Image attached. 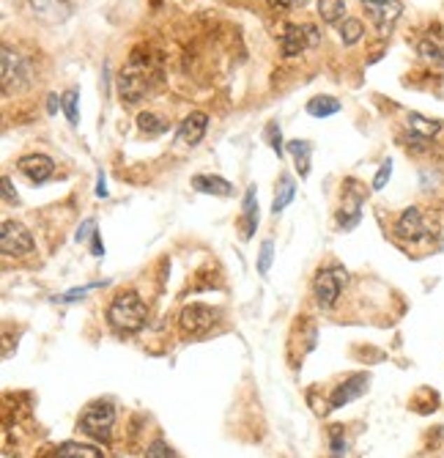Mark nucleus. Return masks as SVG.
<instances>
[{"label":"nucleus","instance_id":"obj_1","mask_svg":"<svg viewBox=\"0 0 444 458\" xmlns=\"http://www.w3.org/2000/svg\"><path fill=\"white\" fill-rule=\"evenodd\" d=\"M146 319H148V307L140 299V294H134V291L118 294L110 302V307H107V324L116 329L118 335L140 332L146 327Z\"/></svg>","mask_w":444,"mask_h":458},{"label":"nucleus","instance_id":"obj_2","mask_svg":"<svg viewBox=\"0 0 444 458\" xmlns=\"http://www.w3.org/2000/svg\"><path fill=\"white\" fill-rule=\"evenodd\" d=\"M113 423H116V409L110 401H94L85 406V412L80 415V431L85 436H91L96 442H110L113 433Z\"/></svg>","mask_w":444,"mask_h":458},{"label":"nucleus","instance_id":"obj_3","mask_svg":"<svg viewBox=\"0 0 444 458\" xmlns=\"http://www.w3.org/2000/svg\"><path fill=\"white\" fill-rule=\"evenodd\" d=\"M118 91H121V99H127V104H137L151 91V69L146 66V58L132 55L129 66L118 77Z\"/></svg>","mask_w":444,"mask_h":458},{"label":"nucleus","instance_id":"obj_4","mask_svg":"<svg viewBox=\"0 0 444 458\" xmlns=\"http://www.w3.org/2000/svg\"><path fill=\"white\" fill-rule=\"evenodd\" d=\"M31 85V66L22 55H17L11 47H3V94L11 97Z\"/></svg>","mask_w":444,"mask_h":458},{"label":"nucleus","instance_id":"obj_5","mask_svg":"<svg viewBox=\"0 0 444 458\" xmlns=\"http://www.w3.org/2000/svg\"><path fill=\"white\" fill-rule=\"evenodd\" d=\"M343 283H346V272H343L340 266H326V269H321L316 275V280H313V294H316V302L324 310L332 307V305L338 302Z\"/></svg>","mask_w":444,"mask_h":458},{"label":"nucleus","instance_id":"obj_6","mask_svg":"<svg viewBox=\"0 0 444 458\" xmlns=\"http://www.w3.org/2000/svg\"><path fill=\"white\" fill-rule=\"evenodd\" d=\"M214 321H217V310H211L209 305H200V302L187 305L181 310V316H179V324H181L184 338H200V335H206L209 329L214 327Z\"/></svg>","mask_w":444,"mask_h":458},{"label":"nucleus","instance_id":"obj_7","mask_svg":"<svg viewBox=\"0 0 444 458\" xmlns=\"http://www.w3.org/2000/svg\"><path fill=\"white\" fill-rule=\"evenodd\" d=\"M0 247L6 256H28L33 253L36 242H33L31 230L25 228L22 223H14V220H6L3 228H0Z\"/></svg>","mask_w":444,"mask_h":458},{"label":"nucleus","instance_id":"obj_8","mask_svg":"<svg viewBox=\"0 0 444 458\" xmlns=\"http://www.w3.org/2000/svg\"><path fill=\"white\" fill-rule=\"evenodd\" d=\"M362 6L370 14L379 36H389L392 28H395V22L403 14V3L401 0H362Z\"/></svg>","mask_w":444,"mask_h":458},{"label":"nucleus","instance_id":"obj_9","mask_svg":"<svg viewBox=\"0 0 444 458\" xmlns=\"http://www.w3.org/2000/svg\"><path fill=\"white\" fill-rule=\"evenodd\" d=\"M321 33L316 25H288L283 39H280V47H283V55L286 58H296L302 55L307 47H316Z\"/></svg>","mask_w":444,"mask_h":458},{"label":"nucleus","instance_id":"obj_10","mask_svg":"<svg viewBox=\"0 0 444 458\" xmlns=\"http://www.w3.org/2000/svg\"><path fill=\"white\" fill-rule=\"evenodd\" d=\"M395 236L403 239V242H419V239L428 236L425 217H422V211H419L417 206H409V209L398 217V223H395Z\"/></svg>","mask_w":444,"mask_h":458},{"label":"nucleus","instance_id":"obj_11","mask_svg":"<svg viewBox=\"0 0 444 458\" xmlns=\"http://www.w3.org/2000/svg\"><path fill=\"white\" fill-rule=\"evenodd\" d=\"M17 167H20V173L28 181H33V184H44L55 173V162L47 154H25V157H20Z\"/></svg>","mask_w":444,"mask_h":458},{"label":"nucleus","instance_id":"obj_12","mask_svg":"<svg viewBox=\"0 0 444 458\" xmlns=\"http://www.w3.org/2000/svg\"><path fill=\"white\" fill-rule=\"evenodd\" d=\"M31 8L36 20H41L44 25H58V22L69 20V14H71L69 0H31Z\"/></svg>","mask_w":444,"mask_h":458},{"label":"nucleus","instance_id":"obj_13","mask_svg":"<svg viewBox=\"0 0 444 458\" xmlns=\"http://www.w3.org/2000/svg\"><path fill=\"white\" fill-rule=\"evenodd\" d=\"M206 130H209V116L200 113V110H195V113H190V116L181 121L179 134H176V143H181V146H197V143L203 140Z\"/></svg>","mask_w":444,"mask_h":458},{"label":"nucleus","instance_id":"obj_14","mask_svg":"<svg viewBox=\"0 0 444 458\" xmlns=\"http://www.w3.org/2000/svg\"><path fill=\"white\" fill-rule=\"evenodd\" d=\"M365 390H368V376H365V373H354V376L346 379L343 384H338V390L332 393V401H329V409L346 406L351 401H356Z\"/></svg>","mask_w":444,"mask_h":458},{"label":"nucleus","instance_id":"obj_15","mask_svg":"<svg viewBox=\"0 0 444 458\" xmlns=\"http://www.w3.org/2000/svg\"><path fill=\"white\" fill-rule=\"evenodd\" d=\"M192 187L197 193H206V195H220V197L233 195V184L220 179V176H203V173H197V176H192Z\"/></svg>","mask_w":444,"mask_h":458},{"label":"nucleus","instance_id":"obj_16","mask_svg":"<svg viewBox=\"0 0 444 458\" xmlns=\"http://www.w3.org/2000/svg\"><path fill=\"white\" fill-rule=\"evenodd\" d=\"M406 130H409V134L433 140V137L442 132V121L428 118V116H419V113H409V116H406Z\"/></svg>","mask_w":444,"mask_h":458},{"label":"nucleus","instance_id":"obj_17","mask_svg":"<svg viewBox=\"0 0 444 458\" xmlns=\"http://www.w3.org/2000/svg\"><path fill=\"white\" fill-rule=\"evenodd\" d=\"M255 225H258V197H255V184H253V187H247L244 203H242V236L250 239Z\"/></svg>","mask_w":444,"mask_h":458},{"label":"nucleus","instance_id":"obj_18","mask_svg":"<svg viewBox=\"0 0 444 458\" xmlns=\"http://www.w3.org/2000/svg\"><path fill=\"white\" fill-rule=\"evenodd\" d=\"M288 151H291V157H293V162H296L299 176L305 179V176L310 173V154H313V143H307V140H291V143H288Z\"/></svg>","mask_w":444,"mask_h":458},{"label":"nucleus","instance_id":"obj_19","mask_svg":"<svg viewBox=\"0 0 444 458\" xmlns=\"http://www.w3.org/2000/svg\"><path fill=\"white\" fill-rule=\"evenodd\" d=\"M58 458H104V453L96 445L64 442V445H58Z\"/></svg>","mask_w":444,"mask_h":458},{"label":"nucleus","instance_id":"obj_20","mask_svg":"<svg viewBox=\"0 0 444 458\" xmlns=\"http://www.w3.org/2000/svg\"><path fill=\"white\" fill-rule=\"evenodd\" d=\"M293 195H296L293 179H291V176H283V179H280V187H277V193H275V200H272V214H280L288 203L293 200Z\"/></svg>","mask_w":444,"mask_h":458},{"label":"nucleus","instance_id":"obj_21","mask_svg":"<svg viewBox=\"0 0 444 458\" xmlns=\"http://www.w3.org/2000/svg\"><path fill=\"white\" fill-rule=\"evenodd\" d=\"M307 113L316 116V118H326V116H335L340 113V102L335 97H316L307 102Z\"/></svg>","mask_w":444,"mask_h":458},{"label":"nucleus","instance_id":"obj_22","mask_svg":"<svg viewBox=\"0 0 444 458\" xmlns=\"http://www.w3.org/2000/svg\"><path fill=\"white\" fill-rule=\"evenodd\" d=\"M318 14H321L324 22L335 25L346 14V0H318Z\"/></svg>","mask_w":444,"mask_h":458},{"label":"nucleus","instance_id":"obj_23","mask_svg":"<svg viewBox=\"0 0 444 458\" xmlns=\"http://www.w3.org/2000/svg\"><path fill=\"white\" fill-rule=\"evenodd\" d=\"M137 130L143 132L146 137H157V134H165V132H167V121H162L154 113H140V116H137Z\"/></svg>","mask_w":444,"mask_h":458},{"label":"nucleus","instance_id":"obj_24","mask_svg":"<svg viewBox=\"0 0 444 458\" xmlns=\"http://www.w3.org/2000/svg\"><path fill=\"white\" fill-rule=\"evenodd\" d=\"M338 33H340V41L343 44H356L362 36H365V25L359 22V20H354V17H349V20H343L340 22V28H338Z\"/></svg>","mask_w":444,"mask_h":458},{"label":"nucleus","instance_id":"obj_25","mask_svg":"<svg viewBox=\"0 0 444 458\" xmlns=\"http://www.w3.org/2000/svg\"><path fill=\"white\" fill-rule=\"evenodd\" d=\"M417 53H419L425 61H433V64L444 66V44L433 41V39H422V41H417Z\"/></svg>","mask_w":444,"mask_h":458},{"label":"nucleus","instance_id":"obj_26","mask_svg":"<svg viewBox=\"0 0 444 458\" xmlns=\"http://www.w3.org/2000/svg\"><path fill=\"white\" fill-rule=\"evenodd\" d=\"M77 102H80V91H77V88H69L64 97H61V107H64L66 118H69V124H71V127H77V124H80V116H77Z\"/></svg>","mask_w":444,"mask_h":458},{"label":"nucleus","instance_id":"obj_27","mask_svg":"<svg viewBox=\"0 0 444 458\" xmlns=\"http://www.w3.org/2000/svg\"><path fill=\"white\" fill-rule=\"evenodd\" d=\"M272 258H275V242L266 239V242L261 244V256H258V272H261V275H269Z\"/></svg>","mask_w":444,"mask_h":458},{"label":"nucleus","instance_id":"obj_28","mask_svg":"<svg viewBox=\"0 0 444 458\" xmlns=\"http://www.w3.org/2000/svg\"><path fill=\"white\" fill-rule=\"evenodd\" d=\"M146 458H179L176 450L165 442V439H154L148 447H146Z\"/></svg>","mask_w":444,"mask_h":458},{"label":"nucleus","instance_id":"obj_29","mask_svg":"<svg viewBox=\"0 0 444 458\" xmlns=\"http://www.w3.org/2000/svg\"><path fill=\"white\" fill-rule=\"evenodd\" d=\"M266 137H269V146H272V151H275L277 157H283V134H280V127H277L275 121L266 127Z\"/></svg>","mask_w":444,"mask_h":458},{"label":"nucleus","instance_id":"obj_30","mask_svg":"<svg viewBox=\"0 0 444 458\" xmlns=\"http://www.w3.org/2000/svg\"><path fill=\"white\" fill-rule=\"evenodd\" d=\"M389 176H392V160L381 162L379 173H376V179H373V190H376V193H379V190H384V184L389 181Z\"/></svg>","mask_w":444,"mask_h":458},{"label":"nucleus","instance_id":"obj_31","mask_svg":"<svg viewBox=\"0 0 444 458\" xmlns=\"http://www.w3.org/2000/svg\"><path fill=\"white\" fill-rule=\"evenodd\" d=\"M332 453L335 456H343L346 453V439H343L340 426H332Z\"/></svg>","mask_w":444,"mask_h":458},{"label":"nucleus","instance_id":"obj_32","mask_svg":"<svg viewBox=\"0 0 444 458\" xmlns=\"http://www.w3.org/2000/svg\"><path fill=\"white\" fill-rule=\"evenodd\" d=\"M94 233H96V220H94V217H88V220L80 225V230H77V236H74V239L83 244V242H85V239H91Z\"/></svg>","mask_w":444,"mask_h":458},{"label":"nucleus","instance_id":"obj_33","mask_svg":"<svg viewBox=\"0 0 444 458\" xmlns=\"http://www.w3.org/2000/svg\"><path fill=\"white\" fill-rule=\"evenodd\" d=\"M91 289H99V283H91V286H83V289H74V291H69V294L61 296V302H74V299H80L83 294H88Z\"/></svg>","mask_w":444,"mask_h":458},{"label":"nucleus","instance_id":"obj_34","mask_svg":"<svg viewBox=\"0 0 444 458\" xmlns=\"http://www.w3.org/2000/svg\"><path fill=\"white\" fill-rule=\"evenodd\" d=\"M269 3H272V6H280V8H288V11H291V8H302L307 0H269Z\"/></svg>","mask_w":444,"mask_h":458},{"label":"nucleus","instance_id":"obj_35","mask_svg":"<svg viewBox=\"0 0 444 458\" xmlns=\"http://www.w3.org/2000/svg\"><path fill=\"white\" fill-rule=\"evenodd\" d=\"M3 195H6V200H8V203H17V193H14V187H11V179H8V176L3 179Z\"/></svg>","mask_w":444,"mask_h":458},{"label":"nucleus","instance_id":"obj_36","mask_svg":"<svg viewBox=\"0 0 444 458\" xmlns=\"http://www.w3.org/2000/svg\"><path fill=\"white\" fill-rule=\"evenodd\" d=\"M91 253H94L96 258H102V256H104V244H102V239H99V230L91 236Z\"/></svg>","mask_w":444,"mask_h":458},{"label":"nucleus","instance_id":"obj_37","mask_svg":"<svg viewBox=\"0 0 444 458\" xmlns=\"http://www.w3.org/2000/svg\"><path fill=\"white\" fill-rule=\"evenodd\" d=\"M96 195L107 197V187H104V173H99V179H96Z\"/></svg>","mask_w":444,"mask_h":458},{"label":"nucleus","instance_id":"obj_38","mask_svg":"<svg viewBox=\"0 0 444 458\" xmlns=\"http://www.w3.org/2000/svg\"><path fill=\"white\" fill-rule=\"evenodd\" d=\"M58 104H61V102H58L55 94H53V97H47V110H50V113H58Z\"/></svg>","mask_w":444,"mask_h":458}]
</instances>
